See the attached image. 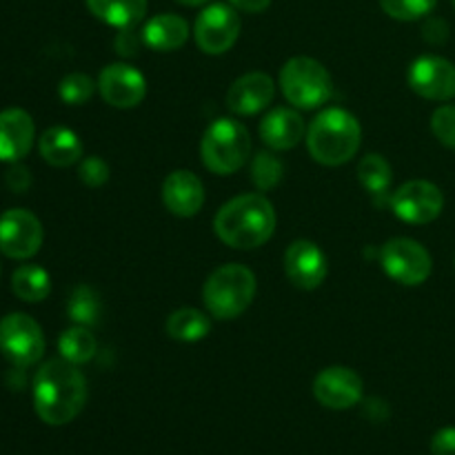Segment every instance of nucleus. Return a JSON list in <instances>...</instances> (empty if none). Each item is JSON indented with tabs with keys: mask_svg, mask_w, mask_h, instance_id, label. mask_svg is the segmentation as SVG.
<instances>
[{
	"mask_svg": "<svg viewBox=\"0 0 455 455\" xmlns=\"http://www.w3.org/2000/svg\"><path fill=\"white\" fill-rule=\"evenodd\" d=\"M229 4L238 12H247V13H260L265 12L267 7L271 4V0H229Z\"/></svg>",
	"mask_w": 455,
	"mask_h": 455,
	"instance_id": "obj_37",
	"label": "nucleus"
},
{
	"mask_svg": "<svg viewBox=\"0 0 455 455\" xmlns=\"http://www.w3.org/2000/svg\"><path fill=\"white\" fill-rule=\"evenodd\" d=\"M44 240L43 225L27 209H9L0 216V251L12 260H29Z\"/></svg>",
	"mask_w": 455,
	"mask_h": 455,
	"instance_id": "obj_11",
	"label": "nucleus"
},
{
	"mask_svg": "<svg viewBox=\"0 0 455 455\" xmlns=\"http://www.w3.org/2000/svg\"><path fill=\"white\" fill-rule=\"evenodd\" d=\"M391 209L409 225H429L443 213L444 196L438 185L429 180H409L391 196Z\"/></svg>",
	"mask_w": 455,
	"mask_h": 455,
	"instance_id": "obj_10",
	"label": "nucleus"
},
{
	"mask_svg": "<svg viewBox=\"0 0 455 455\" xmlns=\"http://www.w3.org/2000/svg\"><path fill=\"white\" fill-rule=\"evenodd\" d=\"M431 453L455 455V427H444V429L435 431L431 438Z\"/></svg>",
	"mask_w": 455,
	"mask_h": 455,
	"instance_id": "obj_34",
	"label": "nucleus"
},
{
	"mask_svg": "<svg viewBox=\"0 0 455 455\" xmlns=\"http://www.w3.org/2000/svg\"><path fill=\"white\" fill-rule=\"evenodd\" d=\"M275 84L271 76L262 71H251V74L240 76L227 92V107L235 116H253L265 111L274 102Z\"/></svg>",
	"mask_w": 455,
	"mask_h": 455,
	"instance_id": "obj_16",
	"label": "nucleus"
},
{
	"mask_svg": "<svg viewBox=\"0 0 455 455\" xmlns=\"http://www.w3.org/2000/svg\"><path fill=\"white\" fill-rule=\"evenodd\" d=\"M189 22L176 13H160L142 27V43L156 52H176L189 40Z\"/></svg>",
	"mask_w": 455,
	"mask_h": 455,
	"instance_id": "obj_21",
	"label": "nucleus"
},
{
	"mask_svg": "<svg viewBox=\"0 0 455 455\" xmlns=\"http://www.w3.org/2000/svg\"><path fill=\"white\" fill-rule=\"evenodd\" d=\"M0 354L13 367L27 369L44 355V333L27 314H9L0 320Z\"/></svg>",
	"mask_w": 455,
	"mask_h": 455,
	"instance_id": "obj_8",
	"label": "nucleus"
},
{
	"mask_svg": "<svg viewBox=\"0 0 455 455\" xmlns=\"http://www.w3.org/2000/svg\"><path fill=\"white\" fill-rule=\"evenodd\" d=\"M34 140L36 124L25 109L0 111V163H20Z\"/></svg>",
	"mask_w": 455,
	"mask_h": 455,
	"instance_id": "obj_18",
	"label": "nucleus"
},
{
	"mask_svg": "<svg viewBox=\"0 0 455 455\" xmlns=\"http://www.w3.org/2000/svg\"><path fill=\"white\" fill-rule=\"evenodd\" d=\"M280 89L296 109H318L333 96V78L323 62L296 56L280 69Z\"/></svg>",
	"mask_w": 455,
	"mask_h": 455,
	"instance_id": "obj_6",
	"label": "nucleus"
},
{
	"mask_svg": "<svg viewBox=\"0 0 455 455\" xmlns=\"http://www.w3.org/2000/svg\"><path fill=\"white\" fill-rule=\"evenodd\" d=\"M240 27L243 22H240L238 9L225 3L207 4L194 22L196 44L203 53L220 56L234 47L240 36Z\"/></svg>",
	"mask_w": 455,
	"mask_h": 455,
	"instance_id": "obj_9",
	"label": "nucleus"
},
{
	"mask_svg": "<svg viewBox=\"0 0 455 455\" xmlns=\"http://www.w3.org/2000/svg\"><path fill=\"white\" fill-rule=\"evenodd\" d=\"M176 3L185 4V7H200V4H207L209 0H176Z\"/></svg>",
	"mask_w": 455,
	"mask_h": 455,
	"instance_id": "obj_38",
	"label": "nucleus"
},
{
	"mask_svg": "<svg viewBox=\"0 0 455 455\" xmlns=\"http://www.w3.org/2000/svg\"><path fill=\"white\" fill-rule=\"evenodd\" d=\"M447 34H449V31H447V22L440 20V18H434V20L427 22L425 38L429 40V43H435V44L444 43V40H447Z\"/></svg>",
	"mask_w": 455,
	"mask_h": 455,
	"instance_id": "obj_35",
	"label": "nucleus"
},
{
	"mask_svg": "<svg viewBox=\"0 0 455 455\" xmlns=\"http://www.w3.org/2000/svg\"><path fill=\"white\" fill-rule=\"evenodd\" d=\"M12 289L18 300L43 302L52 293V278L38 265H22L13 271Z\"/></svg>",
	"mask_w": 455,
	"mask_h": 455,
	"instance_id": "obj_24",
	"label": "nucleus"
},
{
	"mask_svg": "<svg viewBox=\"0 0 455 455\" xmlns=\"http://www.w3.org/2000/svg\"><path fill=\"white\" fill-rule=\"evenodd\" d=\"M58 351H60V358L74 364H84L96 355L98 342L93 333L89 331V327L76 324V327L62 331V336L58 338Z\"/></svg>",
	"mask_w": 455,
	"mask_h": 455,
	"instance_id": "obj_25",
	"label": "nucleus"
},
{
	"mask_svg": "<svg viewBox=\"0 0 455 455\" xmlns=\"http://www.w3.org/2000/svg\"><path fill=\"white\" fill-rule=\"evenodd\" d=\"M363 378L349 367H327L314 380V398L333 411L355 407L363 400Z\"/></svg>",
	"mask_w": 455,
	"mask_h": 455,
	"instance_id": "obj_14",
	"label": "nucleus"
},
{
	"mask_svg": "<svg viewBox=\"0 0 455 455\" xmlns=\"http://www.w3.org/2000/svg\"><path fill=\"white\" fill-rule=\"evenodd\" d=\"M136 47H138V40H136V34H133V27L120 29L118 38H116V52L129 56V53H133V49Z\"/></svg>",
	"mask_w": 455,
	"mask_h": 455,
	"instance_id": "obj_36",
	"label": "nucleus"
},
{
	"mask_svg": "<svg viewBox=\"0 0 455 455\" xmlns=\"http://www.w3.org/2000/svg\"><path fill=\"white\" fill-rule=\"evenodd\" d=\"M284 176V164L271 151H260L251 160V180L258 187V191H271L280 185Z\"/></svg>",
	"mask_w": 455,
	"mask_h": 455,
	"instance_id": "obj_28",
	"label": "nucleus"
},
{
	"mask_svg": "<svg viewBox=\"0 0 455 455\" xmlns=\"http://www.w3.org/2000/svg\"><path fill=\"white\" fill-rule=\"evenodd\" d=\"M382 271L394 283L404 287H418L429 280L434 260L431 253L413 238H391L380 249Z\"/></svg>",
	"mask_w": 455,
	"mask_h": 455,
	"instance_id": "obj_7",
	"label": "nucleus"
},
{
	"mask_svg": "<svg viewBox=\"0 0 455 455\" xmlns=\"http://www.w3.org/2000/svg\"><path fill=\"white\" fill-rule=\"evenodd\" d=\"M98 92L107 105L116 109H132L145 100L147 80L140 71L127 62H111L98 76Z\"/></svg>",
	"mask_w": 455,
	"mask_h": 455,
	"instance_id": "obj_13",
	"label": "nucleus"
},
{
	"mask_svg": "<svg viewBox=\"0 0 455 455\" xmlns=\"http://www.w3.org/2000/svg\"><path fill=\"white\" fill-rule=\"evenodd\" d=\"M275 209L265 194H243L218 209L213 231L231 249H258L275 231Z\"/></svg>",
	"mask_w": 455,
	"mask_h": 455,
	"instance_id": "obj_2",
	"label": "nucleus"
},
{
	"mask_svg": "<svg viewBox=\"0 0 455 455\" xmlns=\"http://www.w3.org/2000/svg\"><path fill=\"white\" fill-rule=\"evenodd\" d=\"M84 404H87V380L78 364L65 358H53L36 371L34 409L44 425H69L78 418Z\"/></svg>",
	"mask_w": 455,
	"mask_h": 455,
	"instance_id": "obj_1",
	"label": "nucleus"
},
{
	"mask_svg": "<svg viewBox=\"0 0 455 455\" xmlns=\"http://www.w3.org/2000/svg\"><path fill=\"white\" fill-rule=\"evenodd\" d=\"M435 4H438V0H380L382 12L403 22L420 20V18L429 16Z\"/></svg>",
	"mask_w": 455,
	"mask_h": 455,
	"instance_id": "obj_30",
	"label": "nucleus"
},
{
	"mask_svg": "<svg viewBox=\"0 0 455 455\" xmlns=\"http://www.w3.org/2000/svg\"><path fill=\"white\" fill-rule=\"evenodd\" d=\"M260 138L271 151H289L305 138V120L296 109L275 107L262 118Z\"/></svg>",
	"mask_w": 455,
	"mask_h": 455,
	"instance_id": "obj_19",
	"label": "nucleus"
},
{
	"mask_svg": "<svg viewBox=\"0 0 455 455\" xmlns=\"http://www.w3.org/2000/svg\"><path fill=\"white\" fill-rule=\"evenodd\" d=\"M251 154V138L240 120L218 118L204 132L200 156L204 167L216 176H231L247 164Z\"/></svg>",
	"mask_w": 455,
	"mask_h": 455,
	"instance_id": "obj_5",
	"label": "nucleus"
},
{
	"mask_svg": "<svg viewBox=\"0 0 455 455\" xmlns=\"http://www.w3.org/2000/svg\"><path fill=\"white\" fill-rule=\"evenodd\" d=\"M363 129L358 118L340 107L320 111L307 129V149L315 163L324 167H340L349 163L360 149Z\"/></svg>",
	"mask_w": 455,
	"mask_h": 455,
	"instance_id": "obj_3",
	"label": "nucleus"
},
{
	"mask_svg": "<svg viewBox=\"0 0 455 455\" xmlns=\"http://www.w3.org/2000/svg\"><path fill=\"white\" fill-rule=\"evenodd\" d=\"M167 336L178 342H198L207 338L212 331V320L204 311L194 309V307H182L169 314L167 318Z\"/></svg>",
	"mask_w": 455,
	"mask_h": 455,
	"instance_id": "obj_23",
	"label": "nucleus"
},
{
	"mask_svg": "<svg viewBox=\"0 0 455 455\" xmlns=\"http://www.w3.org/2000/svg\"><path fill=\"white\" fill-rule=\"evenodd\" d=\"M100 296H98L92 287H87V284L76 287L69 302H67V314H69V318L74 320L76 324H80V327H92V324H96L98 320H100Z\"/></svg>",
	"mask_w": 455,
	"mask_h": 455,
	"instance_id": "obj_27",
	"label": "nucleus"
},
{
	"mask_svg": "<svg viewBox=\"0 0 455 455\" xmlns=\"http://www.w3.org/2000/svg\"><path fill=\"white\" fill-rule=\"evenodd\" d=\"M78 178L83 180V185L96 189V187H102L109 180V164L98 158V156H87V158L80 160Z\"/></svg>",
	"mask_w": 455,
	"mask_h": 455,
	"instance_id": "obj_32",
	"label": "nucleus"
},
{
	"mask_svg": "<svg viewBox=\"0 0 455 455\" xmlns=\"http://www.w3.org/2000/svg\"><path fill=\"white\" fill-rule=\"evenodd\" d=\"M284 274L293 287L314 291L329 274L327 256L311 240H293L284 251Z\"/></svg>",
	"mask_w": 455,
	"mask_h": 455,
	"instance_id": "obj_15",
	"label": "nucleus"
},
{
	"mask_svg": "<svg viewBox=\"0 0 455 455\" xmlns=\"http://www.w3.org/2000/svg\"><path fill=\"white\" fill-rule=\"evenodd\" d=\"M358 180L371 196L387 194L391 187V164L380 154H367L358 163Z\"/></svg>",
	"mask_w": 455,
	"mask_h": 455,
	"instance_id": "obj_26",
	"label": "nucleus"
},
{
	"mask_svg": "<svg viewBox=\"0 0 455 455\" xmlns=\"http://www.w3.org/2000/svg\"><path fill=\"white\" fill-rule=\"evenodd\" d=\"M38 151L52 167L65 169L83 160V142L78 133L67 127H49L38 138Z\"/></svg>",
	"mask_w": 455,
	"mask_h": 455,
	"instance_id": "obj_20",
	"label": "nucleus"
},
{
	"mask_svg": "<svg viewBox=\"0 0 455 455\" xmlns=\"http://www.w3.org/2000/svg\"><path fill=\"white\" fill-rule=\"evenodd\" d=\"M453 7H455V0H453Z\"/></svg>",
	"mask_w": 455,
	"mask_h": 455,
	"instance_id": "obj_39",
	"label": "nucleus"
},
{
	"mask_svg": "<svg viewBox=\"0 0 455 455\" xmlns=\"http://www.w3.org/2000/svg\"><path fill=\"white\" fill-rule=\"evenodd\" d=\"M4 180H7V187L12 191H16V194H25V191L31 187V173L25 164L12 163V169L7 172V178H4Z\"/></svg>",
	"mask_w": 455,
	"mask_h": 455,
	"instance_id": "obj_33",
	"label": "nucleus"
},
{
	"mask_svg": "<svg viewBox=\"0 0 455 455\" xmlns=\"http://www.w3.org/2000/svg\"><path fill=\"white\" fill-rule=\"evenodd\" d=\"M409 87L420 98L435 102H447L455 98V65L443 56L416 58L409 67Z\"/></svg>",
	"mask_w": 455,
	"mask_h": 455,
	"instance_id": "obj_12",
	"label": "nucleus"
},
{
	"mask_svg": "<svg viewBox=\"0 0 455 455\" xmlns=\"http://www.w3.org/2000/svg\"><path fill=\"white\" fill-rule=\"evenodd\" d=\"M84 3L98 20L118 29L136 27L147 13V0H84Z\"/></svg>",
	"mask_w": 455,
	"mask_h": 455,
	"instance_id": "obj_22",
	"label": "nucleus"
},
{
	"mask_svg": "<svg viewBox=\"0 0 455 455\" xmlns=\"http://www.w3.org/2000/svg\"><path fill=\"white\" fill-rule=\"evenodd\" d=\"M256 275L244 265H222L203 287V300L216 320H234L249 309L256 298Z\"/></svg>",
	"mask_w": 455,
	"mask_h": 455,
	"instance_id": "obj_4",
	"label": "nucleus"
},
{
	"mask_svg": "<svg viewBox=\"0 0 455 455\" xmlns=\"http://www.w3.org/2000/svg\"><path fill=\"white\" fill-rule=\"evenodd\" d=\"M163 203L173 216H196L204 204L203 180L196 173L187 172V169H176L163 182Z\"/></svg>",
	"mask_w": 455,
	"mask_h": 455,
	"instance_id": "obj_17",
	"label": "nucleus"
},
{
	"mask_svg": "<svg viewBox=\"0 0 455 455\" xmlns=\"http://www.w3.org/2000/svg\"><path fill=\"white\" fill-rule=\"evenodd\" d=\"M431 132L449 149H455V105H443L431 116Z\"/></svg>",
	"mask_w": 455,
	"mask_h": 455,
	"instance_id": "obj_31",
	"label": "nucleus"
},
{
	"mask_svg": "<svg viewBox=\"0 0 455 455\" xmlns=\"http://www.w3.org/2000/svg\"><path fill=\"white\" fill-rule=\"evenodd\" d=\"M96 89L98 83H93L92 76L76 71V74L65 76L60 80V84H58V96H60V100L65 105H84L96 93Z\"/></svg>",
	"mask_w": 455,
	"mask_h": 455,
	"instance_id": "obj_29",
	"label": "nucleus"
}]
</instances>
